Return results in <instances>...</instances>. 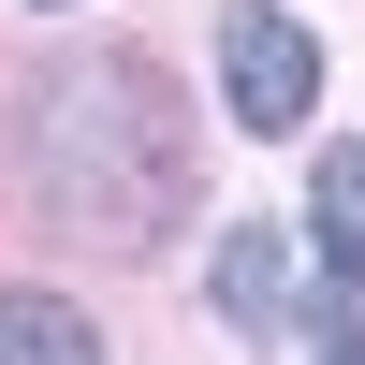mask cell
<instances>
[{
  "label": "cell",
  "mask_w": 365,
  "mask_h": 365,
  "mask_svg": "<svg viewBox=\"0 0 365 365\" xmlns=\"http://www.w3.org/2000/svg\"><path fill=\"white\" fill-rule=\"evenodd\" d=\"M220 322H234V336H307V292H292V234L278 220H234L220 234Z\"/></svg>",
  "instance_id": "cell-2"
},
{
  "label": "cell",
  "mask_w": 365,
  "mask_h": 365,
  "mask_svg": "<svg viewBox=\"0 0 365 365\" xmlns=\"http://www.w3.org/2000/svg\"><path fill=\"white\" fill-rule=\"evenodd\" d=\"M322 292H365V146H336V161H322Z\"/></svg>",
  "instance_id": "cell-3"
},
{
  "label": "cell",
  "mask_w": 365,
  "mask_h": 365,
  "mask_svg": "<svg viewBox=\"0 0 365 365\" xmlns=\"http://www.w3.org/2000/svg\"><path fill=\"white\" fill-rule=\"evenodd\" d=\"M0 351H88V307H58V292H0Z\"/></svg>",
  "instance_id": "cell-4"
},
{
  "label": "cell",
  "mask_w": 365,
  "mask_h": 365,
  "mask_svg": "<svg viewBox=\"0 0 365 365\" xmlns=\"http://www.w3.org/2000/svg\"><path fill=\"white\" fill-rule=\"evenodd\" d=\"M220 88H234V117H249V132H307V103H322V44H307V15L234 0V29H220Z\"/></svg>",
  "instance_id": "cell-1"
}]
</instances>
